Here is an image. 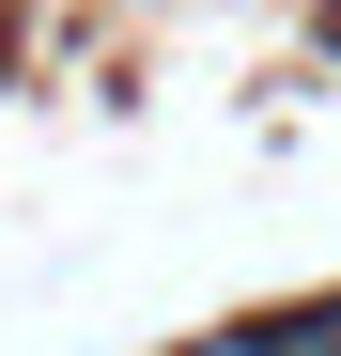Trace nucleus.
<instances>
[{"instance_id":"2","label":"nucleus","mask_w":341,"mask_h":356,"mask_svg":"<svg viewBox=\"0 0 341 356\" xmlns=\"http://www.w3.org/2000/svg\"><path fill=\"white\" fill-rule=\"evenodd\" d=\"M202 356H264V341H202Z\"/></svg>"},{"instance_id":"1","label":"nucleus","mask_w":341,"mask_h":356,"mask_svg":"<svg viewBox=\"0 0 341 356\" xmlns=\"http://www.w3.org/2000/svg\"><path fill=\"white\" fill-rule=\"evenodd\" d=\"M264 356H341V310H310V325H264Z\"/></svg>"}]
</instances>
